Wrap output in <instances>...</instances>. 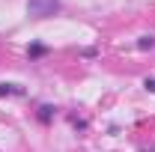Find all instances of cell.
I'll return each instance as SVG.
<instances>
[{
  "instance_id": "obj_5",
  "label": "cell",
  "mask_w": 155,
  "mask_h": 152,
  "mask_svg": "<svg viewBox=\"0 0 155 152\" xmlns=\"http://www.w3.org/2000/svg\"><path fill=\"white\" fill-rule=\"evenodd\" d=\"M45 54H48V48H45V45H39V42L30 45V57H45Z\"/></svg>"
},
{
  "instance_id": "obj_4",
  "label": "cell",
  "mask_w": 155,
  "mask_h": 152,
  "mask_svg": "<svg viewBox=\"0 0 155 152\" xmlns=\"http://www.w3.org/2000/svg\"><path fill=\"white\" fill-rule=\"evenodd\" d=\"M137 48H140V51H149V48H155V36H140V39H137Z\"/></svg>"
},
{
  "instance_id": "obj_3",
  "label": "cell",
  "mask_w": 155,
  "mask_h": 152,
  "mask_svg": "<svg viewBox=\"0 0 155 152\" xmlns=\"http://www.w3.org/2000/svg\"><path fill=\"white\" fill-rule=\"evenodd\" d=\"M51 116H54V107L51 104H42L39 107V122H51Z\"/></svg>"
},
{
  "instance_id": "obj_2",
  "label": "cell",
  "mask_w": 155,
  "mask_h": 152,
  "mask_svg": "<svg viewBox=\"0 0 155 152\" xmlns=\"http://www.w3.org/2000/svg\"><path fill=\"white\" fill-rule=\"evenodd\" d=\"M0 95H24V90L15 84H0Z\"/></svg>"
},
{
  "instance_id": "obj_6",
  "label": "cell",
  "mask_w": 155,
  "mask_h": 152,
  "mask_svg": "<svg viewBox=\"0 0 155 152\" xmlns=\"http://www.w3.org/2000/svg\"><path fill=\"white\" fill-rule=\"evenodd\" d=\"M143 87H146L149 93H155V78H146V84H143Z\"/></svg>"
},
{
  "instance_id": "obj_1",
  "label": "cell",
  "mask_w": 155,
  "mask_h": 152,
  "mask_svg": "<svg viewBox=\"0 0 155 152\" xmlns=\"http://www.w3.org/2000/svg\"><path fill=\"white\" fill-rule=\"evenodd\" d=\"M27 12L33 18H51L60 12V0H27Z\"/></svg>"
}]
</instances>
